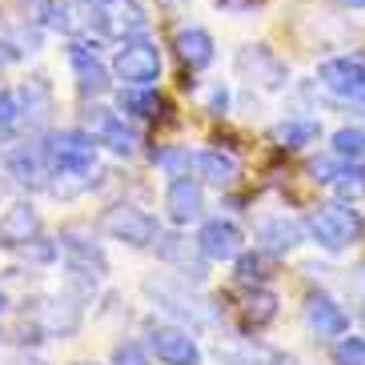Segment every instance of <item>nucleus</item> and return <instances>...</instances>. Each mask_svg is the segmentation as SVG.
<instances>
[{"instance_id": "nucleus-1", "label": "nucleus", "mask_w": 365, "mask_h": 365, "mask_svg": "<svg viewBox=\"0 0 365 365\" xmlns=\"http://www.w3.org/2000/svg\"><path fill=\"white\" fill-rule=\"evenodd\" d=\"M81 329V301L61 293V297H36L24 301L21 317V341H56V337H73Z\"/></svg>"}, {"instance_id": "nucleus-2", "label": "nucleus", "mask_w": 365, "mask_h": 365, "mask_svg": "<svg viewBox=\"0 0 365 365\" xmlns=\"http://www.w3.org/2000/svg\"><path fill=\"white\" fill-rule=\"evenodd\" d=\"M61 253H65V269H68V281L73 285H85L88 293L97 289V281L108 277V257L105 249H101L97 233L88 225H81V221H73V225L61 229Z\"/></svg>"}, {"instance_id": "nucleus-3", "label": "nucleus", "mask_w": 365, "mask_h": 365, "mask_svg": "<svg viewBox=\"0 0 365 365\" xmlns=\"http://www.w3.org/2000/svg\"><path fill=\"white\" fill-rule=\"evenodd\" d=\"M305 233L325 249V253H341V249L357 245L365 233V221L354 205L345 201H329V205H317L309 217H305Z\"/></svg>"}, {"instance_id": "nucleus-4", "label": "nucleus", "mask_w": 365, "mask_h": 365, "mask_svg": "<svg viewBox=\"0 0 365 365\" xmlns=\"http://www.w3.org/2000/svg\"><path fill=\"white\" fill-rule=\"evenodd\" d=\"M97 225H101L105 237H113V241H120V245H129V249H153L157 245V237H161L157 217L145 213L140 205H129V201L108 205Z\"/></svg>"}, {"instance_id": "nucleus-5", "label": "nucleus", "mask_w": 365, "mask_h": 365, "mask_svg": "<svg viewBox=\"0 0 365 365\" xmlns=\"http://www.w3.org/2000/svg\"><path fill=\"white\" fill-rule=\"evenodd\" d=\"M145 24H149V16L137 0H97V4H88L85 33L133 41V36H145Z\"/></svg>"}, {"instance_id": "nucleus-6", "label": "nucleus", "mask_w": 365, "mask_h": 365, "mask_svg": "<svg viewBox=\"0 0 365 365\" xmlns=\"http://www.w3.org/2000/svg\"><path fill=\"white\" fill-rule=\"evenodd\" d=\"M140 289H145V297H149L157 309L173 313V317H181V322H189V325L213 322L209 305H205L197 293H189V281L185 277H145Z\"/></svg>"}, {"instance_id": "nucleus-7", "label": "nucleus", "mask_w": 365, "mask_h": 365, "mask_svg": "<svg viewBox=\"0 0 365 365\" xmlns=\"http://www.w3.org/2000/svg\"><path fill=\"white\" fill-rule=\"evenodd\" d=\"M317 85H322L325 93H333L337 101L365 105V56L345 53V56L322 61V65H317Z\"/></svg>"}, {"instance_id": "nucleus-8", "label": "nucleus", "mask_w": 365, "mask_h": 365, "mask_svg": "<svg viewBox=\"0 0 365 365\" xmlns=\"http://www.w3.org/2000/svg\"><path fill=\"white\" fill-rule=\"evenodd\" d=\"M113 76H117L120 85H157V76H161L157 44L145 41V36L120 41V48L113 53Z\"/></svg>"}, {"instance_id": "nucleus-9", "label": "nucleus", "mask_w": 365, "mask_h": 365, "mask_svg": "<svg viewBox=\"0 0 365 365\" xmlns=\"http://www.w3.org/2000/svg\"><path fill=\"white\" fill-rule=\"evenodd\" d=\"M237 73L245 76L249 85L269 88V93H281V88L289 85V68H285V61L269 44H245L237 53Z\"/></svg>"}, {"instance_id": "nucleus-10", "label": "nucleus", "mask_w": 365, "mask_h": 365, "mask_svg": "<svg viewBox=\"0 0 365 365\" xmlns=\"http://www.w3.org/2000/svg\"><path fill=\"white\" fill-rule=\"evenodd\" d=\"M97 149L101 140L88 129H61L44 137V157L48 165H76V169H97Z\"/></svg>"}, {"instance_id": "nucleus-11", "label": "nucleus", "mask_w": 365, "mask_h": 365, "mask_svg": "<svg viewBox=\"0 0 365 365\" xmlns=\"http://www.w3.org/2000/svg\"><path fill=\"white\" fill-rule=\"evenodd\" d=\"M149 354L161 365H201L205 357L189 325H149Z\"/></svg>"}, {"instance_id": "nucleus-12", "label": "nucleus", "mask_w": 365, "mask_h": 365, "mask_svg": "<svg viewBox=\"0 0 365 365\" xmlns=\"http://www.w3.org/2000/svg\"><path fill=\"white\" fill-rule=\"evenodd\" d=\"M65 56H68V65H73V76H76V93L81 97H105L108 88H113V68L105 65L97 56V48L88 41H68V48H65Z\"/></svg>"}, {"instance_id": "nucleus-13", "label": "nucleus", "mask_w": 365, "mask_h": 365, "mask_svg": "<svg viewBox=\"0 0 365 365\" xmlns=\"http://www.w3.org/2000/svg\"><path fill=\"white\" fill-rule=\"evenodd\" d=\"M153 249H157V257L177 269L185 281L205 285V277H209V257H205V249L197 245V241H189V237H181V233H161Z\"/></svg>"}, {"instance_id": "nucleus-14", "label": "nucleus", "mask_w": 365, "mask_h": 365, "mask_svg": "<svg viewBox=\"0 0 365 365\" xmlns=\"http://www.w3.org/2000/svg\"><path fill=\"white\" fill-rule=\"evenodd\" d=\"M4 169L16 181V189H29V193L48 189V177H53V165L44 157V145H29V140L24 145H12L4 153Z\"/></svg>"}, {"instance_id": "nucleus-15", "label": "nucleus", "mask_w": 365, "mask_h": 365, "mask_svg": "<svg viewBox=\"0 0 365 365\" xmlns=\"http://www.w3.org/2000/svg\"><path fill=\"white\" fill-rule=\"evenodd\" d=\"M88 133H93L113 157H133V153H137V133L125 125V113L93 105L88 108Z\"/></svg>"}, {"instance_id": "nucleus-16", "label": "nucleus", "mask_w": 365, "mask_h": 365, "mask_svg": "<svg viewBox=\"0 0 365 365\" xmlns=\"http://www.w3.org/2000/svg\"><path fill=\"white\" fill-rule=\"evenodd\" d=\"M197 245L205 249L209 261H237V253L245 249V233H241V225L229 221V217H209V221H201V229H197Z\"/></svg>"}, {"instance_id": "nucleus-17", "label": "nucleus", "mask_w": 365, "mask_h": 365, "mask_svg": "<svg viewBox=\"0 0 365 365\" xmlns=\"http://www.w3.org/2000/svg\"><path fill=\"white\" fill-rule=\"evenodd\" d=\"M165 217H169L177 229L201 221V217H205L201 181H193V177H173L169 189H165Z\"/></svg>"}, {"instance_id": "nucleus-18", "label": "nucleus", "mask_w": 365, "mask_h": 365, "mask_svg": "<svg viewBox=\"0 0 365 365\" xmlns=\"http://www.w3.org/2000/svg\"><path fill=\"white\" fill-rule=\"evenodd\" d=\"M305 325H309L317 337H345L349 333V313L329 297V293H309L305 297Z\"/></svg>"}, {"instance_id": "nucleus-19", "label": "nucleus", "mask_w": 365, "mask_h": 365, "mask_svg": "<svg viewBox=\"0 0 365 365\" xmlns=\"http://www.w3.org/2000/svg\"><path fill=\"white\" fill-rule=\"evenodd\" d=\"M33 237H41V213L33 201H16L0 217V249H21Z\"/></svg>"}, {"instance_id": "nucleus-20", "label": "nucleus", "mask_w": 365, "mask_h": 365, "mask_svg": "<svg viewBox=\"0 0 365 365\" xmlns=\"http://www.w3.org/2000/svg\"><path fill=\"white\" fill-rule=\"evenodd\" d=\"M257 241H261V253H293V249L305 241V225H301L297 217H285V213H277V217H265L257 225Z\"/></svg>"}, {"instance_id": "nucleus-21", "label": "nucleus", "mask_w": 365, "mask_h": 365, "mask_svg": "<svg viewBox=\"0 0 365 365\" xmlns=\"http://www.w3.org/2000/svg\"><path fill=\"white\" fill-rule=\"evenodd\" d=\"M21 120L29 129H44L48 117H53V85L44 81V76H29L21 85Z\"/></svg>"}, {"instance_id": "nucleus-22", "label": "nucleus", "mask_w": 365, "mask_h": 365, "mask_svg": "<svg viewBox=\"0 0 365 365\" xmlns=\"http://www.w3.org/2000/svg\"><path fill=\"white\" fill-rule=\"evenodd\" d=\"M193 173L201 177L205 185H213V189H229V185L237 181L241 165H237V157H233V153H225V149H197Z\"/></svg>"}, {"instance_id": "nucleus-23", "label": "nucleus", "mask_w": 365, "mask_h": 365, "mask_svg": "<svg viewBox=\"0 0 365 365\" xmlns=\"http://www.w3.org/2000/svg\"><path fill=\"white\" fill-rule=\"evenodd\" d=\"M173 48H177V56H181L185 68H205V65H213V56H217L213 36L205 33V29H197V24L181 29L177 41H173Z\"/></svg>"}, {"instance_id": "nucleus-24", "label": "nucleus", "mask_w": 365, "mask_h": 365, "mask_svg": "<svg viewBox=\"0 0 365 365\" xmlns=\"http://www.w3.org/2000/svg\"><path fill=\"white\" fill-rule=\"evenodd\" d=\"M41 48V24L36 21H9L0 24V56L4 61H16V56H29Z\"/></svg>"}, {"instance_id": "nucleus-25", "label": "nucleus", "mask_w": 365, "mask_h": 365, "mask_svg": "<svg viewBox=\"0 0 365 365\" xmlns=\"http://www.w3.org/2000/svg\"><path fill=\"white\" fill-rule=\"evenodd\" d=\"M97 169H76V165H56L53 177H48V193L56 197V201H76V197H85L93 185H97V177H93Z\"/></svg>"}, {"instance_id": "nucleus-26", "label": "nucleus", "mask_w": 365, "mask_h": 365, "mask_svg": "<svg viewBox=\"0 0 365 365\" xmlns=\"http://www.w3.org/2000/svg\"><path fill=\"white\" fill-rule=\"evenodd\" d=\"M269 137L277 140L281 149H309V145H317V137H322V125L309 120V117H285L269 129Z\"/></svg>"}, {"instance_id": "nucleus-27", "label": "nucleus", "mask_w": 365, "mask_h": 365, "mask_svg": "<svg viewBox=\"0 0 365 365\" xmlns=\"http://www.w3.org/2000/svg\"><path fill=\"white\" fill-rule=\"evenodd\" d=\"M120 113L125 117H137V120H153V117H161V93L153 85H125L120 88V97H117Z\"/></svg>"}, {"instance_id": "nucleus-28", "label": "nucleus", "mask_w": 365, "mask_h": 365, "mask_svg": "<svg viewBox=\"0 0 365 365\" xmlns=\"http://www.w3.org/2000/svg\"><path fill=\"white\" fill-rule=\"evenodd\" d=\"M29 12H33L29 21H36L41 29H48V33H65V36L81 33V21L73 16V9H68L65 0H33Z\"/></svg>"}, {"instance_id": "nucleus-29", "label": "nucleus", "mask_w": 365, "mask_h": 365, "mask_svg": "<svg viewBox=\"0 0 365 365\" xmlns=\"http://www.w3.org/2000/svg\"><path fill=\"white\" fill-rule=\"evenodd\" d=\"M333 153L349 165H365V125H349V129L333 133Z\"/></svg>"}, {"instance_id": "nucleus-30", "label": "nucleus", "mask_w": 365, "mask_h": 365, "mask_svg": "<svg viewBox=\"0 0 365 365\" xmlns=\"http://www.w3.org/2000/svg\"><path fill=\"white\" fill-rule=\"evenodd\" d=\"M277 317V293L273 289H253L245 301V322L253 325V329H261V325H269Z\"/></svg>"}, {"instance_id": "nucleus-31", "label": "nucleus", "mask_w": 365, "mask_h": 365, "mask_svg": "<svg viewBox=\"0 0 365 365\" xmlns=\"http://www.w3.org/2000/svg\"><path fill=\"white\" fill-rule=\"evenodd\" d=\"M193 157L197 153H189V145H169V149L153 153V165H161L169 177H189L193 173Z\"/></svg>"}, {"instance_id": "nucleus-32", "label": "nucleus", "mask_w": 365, "mask_h": 365, "mask_svg": "<svg viewBox=\"0 0 365 365\" xmlns=\"http://www.w3.org/2000/svg\"><path fill=\"white\" fill-rule=\"evenodd\" d=\"M333 189H337V197H341V201H361L365 197V165H349L345 161V169H341V177H337V181H333Z\"/></svg>"}, {"instance_id": "nucleus-33", "label": "nucleus", "mask_w": 365, "mask_h": 365, "mask_svg": "<svg viewBox=\"0 0 365 365\" xmlns=\"http://www.w3.org/2000/svg\"><path fill=\"white\" fill-rule=\"evenodd\" d=\"M56 253H61V241H44V237H33L29 245L16 249V257L33 261V265H48V261H56Z\"/></svg>"}, {"instance_id": "nucleus-34", "label": "nucleus", "mask_w": 365, "mask_h": 365, "mask_svg": "<svg viewBox=\"0 0 365 365\" xmlns=\"http://www.w3.org/2000/svg\"><path fill=\"white\" fill-rule=\"evenodd\" d=\"M333 365H365V337H337L333 341Z\"/></svg>"}, {"instance_id": "nucleus-35", "label": "nucleus", "mask_w": 365, "mask_h": 365, "mask_svg": "<svg viewBox=\"0 0 365 365\" xmlns=\"http://www.w3.org/2000/svg\"><path fill=\"white\" fill-rule=\"evenodd\" d=\"M341 169H345V161L333 149L325 153V157H313V161H309V177H313V181H322V185H333L337 177H341Z\"/></svg>"}, {"instance_id": "nucleus-36", "label": "nucleus", "mask_w": 365, "mask_h": 365, "mask_svg": "<svg viewBox=\"0 0 365 365\" xmlns=\"http://www.w3.org/2000/svg\"><path fill=\"white\" fill-rule=\"evenodd\" d=\"M21 125V97L12 88H0V133H9Z\"/></svg>"}, {"instance_id": "nucleus-37", "label": "nucleus", "mask_w": 365, "mask_h": 365, "mask_svg": "<svg viewBox=\"0 0 365 365\" xmlns=\"http://www.w3.org/2000/svg\"><path fill=\"white\" fill-rule=\"evenodd\" d=\"M113 365H149V349L140 341H120L113 345Z\"/></svg>"}, {"instance_id": "nucleus-38", "label": "nucleus", "mask_w": 365, "mask_h": 365, "mask_svg": "<svg viewBox=\"0 0 365 365\" xmlns=\"http://www.w3.org/2000/svg\"><path fill=\"white\" fill-rule=\"evenodd\" d=\"M261 265H265V261H261V253H245V249H241V253H237V281H253V285H257L261 277H265V273H261Z\"/></svg>"}, {"instance_id": "nucleus-39", "label": "nucleus", "mask_w": 365, "mask_h": 365, "mask_svg": "<svg viewBox=\"0 0 365 365\" xmlns=\"http://www.w3.org/2000/svg\"><path fill=\"white\" fill-rule=\"evenodd\" d=\"M229 108V88L225 85H213L209 93H205V113H213V117H221Z\"/></svg>"}, {"instance_id": "nucleus-40", "label": "nucleus", "mask_w": 365, "mask_h": 365, "mask_svg": "<svg viewBox=\"0 0 365 365\" xmlns=\"http://www.w3.org/2000/svg\"><path fill=\"white\" fill-rule=\"evenodd\" d=\"M9 365H44V361H41V357H29V354H21V357H12Z\"/></svg>"}, {"instance_id": "nucleus-41", "label": "nucleus", "mask_w": 365, "mask_h": 365, "mask_svg": "<svg viewBox=\"0 0 365 365\" xmlns=\"http://www.w3.org/2000/svg\"><path fill=\"white\" fill-rule=\"evenodd\" d=\"M341 9H365V0H337Z\"/></svg>"}, {"instance_id": "nucleus-42", "label": "nucleus", "mask_w": 365, "mask_h": 365, "mask_svg": "<svg viewBox=\"0 0 365 365\" xmlns=\"http://www.w3.org/2000/svg\"><path fill=\"white\" fill-rule=\"evenodd\" d=\"M357 285H361V289H365V261H361V265H357Z\"/></svg>"}, {"instance_id": "nucleus-43", "label": "nucleus", "mask_w": 365, "mask_h": 365, "mask_svg": "<svg viewBox=\"0 0 365 365\" xmlns=\"http://www.w3.org/2000/svg\"><path fill=\"white\" fill-rule=\"evenodd\" d=\"M9 309V297H4V289H0V313Z\"/></svg>"}, {"instance_id": "nucleus-44", "label": "nucleus", "mask_w": 365, "mask_h": 365, "mask_svg": "<svg viewBox=\"0 0 365 365\" xmlns=\"http://www.w3.org/2000/svg\"><path fill=\"white\" fill-rule=\"evenodd\" d=\"M233 365H257V361H233Z\"/></svg>"}, {"instance_id": "nucleus-45", "label": "nucleus", "mask_w": 365, "mask_h": 365, "mask_svg": "<svg viewBox=\"0 0 365 365\" xmlns=\"http://www.w3.org/2000/svg\"><path fill=\"white\" fill-rule=\"evenodd\" d=\"M76 365H97V361H76Z\"/></svg>"}, {"instance_id": "nucleus-46", "label": "nucleus", "mask_w": 365, "mask_h": 365, "mask_svg": "<svg viewBox=\"0 0 365 365\" xmlns=\"http://www.w3.org/2000/svg\"><path fill=\"white\" fill-rule=\"evenodd\" d=\"M0 73H4V56H0Z\"/></svg>"}, {"instance_id": "nucleus-47", "label": "nucleus", "mask_w": 365, "mask_h": 365, "mask_svg": "<svg viewBox=\"0 0 365 365\" xmlns=\"http://www.w3.org/2000/svg\"><path fill=\"white\" fill-rule=\"evenodd\" d=\"M0 341H4V329H0Z\"/></svg>"}, {"instance_id": "nucleus-48", "label": "nucleus", "mask_w": 365, "mask_h": 365, "mask_svg": "<svg viewBox=\"0 0 365 365\" xmlns=\"http://www.w3.org/2000/svg\"><path fill=\"white\" fill-rule=\"evenodd\" d=\"M85 4H97V0H85Z\"/></svg>"}]
</instances>
